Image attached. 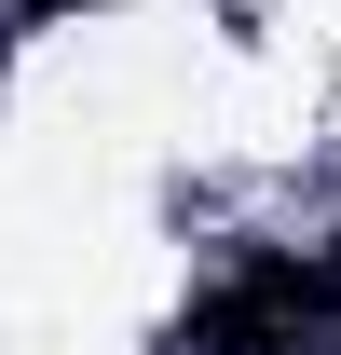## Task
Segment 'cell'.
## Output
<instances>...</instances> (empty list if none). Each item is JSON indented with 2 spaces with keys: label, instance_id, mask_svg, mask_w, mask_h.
I'll list each match as a JSON object with an SVG mask.
<instances>
[{
  "label": "cell",
  "instance_id": "cell-1",
  "mask_svg": "<svg viewBox=\"0 0 341 355\" xmlns=\"http://www.w3.org/2000/svg\"><path fill=\"white\" fill-rule=\"evenodd\" d=\"M328 314H341V260H273L259 246L177 314V355H300Z\"/></svg>",
  "mask_w": 341,
  "mask_h": 355
}]
</instances>
